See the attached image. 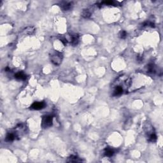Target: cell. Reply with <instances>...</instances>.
I'll use <instances>...</instances> for the list:
<instances>
[{
	"mask_svg": "<svg viewBox=\"0 0 163 163\" xmlns=\"http://www.w3.org/2000/svg\"><path fill=\"white\" fill-rule=\"evenodd\" d=\"M131 85V79L126 75H121L114 81L113 87H117L123 89L124 92L128 90Z\"/></svg>",
	"mask_w": 163,
	"mask_h": 163,
	"instance_id": "6da1fadb",
	"label": "cell"
},
{
	"mask_svg": "<svg viewBox=\"0 0 163 163\" xmlns=\"http://www.w3.org/2000/svg\"><path fill=\"white\" fill-rule=\"evenodd\" d=\"M52 63L55 65H59L63 60V54L58 51H53L50 56Z\"/></svg>",
	"mask_w": 163,
	"mask_h": 163,
	"instance_id": "7a4b0ae2",
	"label": "cell"
},
{
	"mask_svg": "<svg viewBox=\"0 0 163 163\" xmlns=\"http://www.w3.org/2000/svg\"><path fill=\"white\" fill-rule=\"evenodd\" d=\"M53 124V117L51 115H46L42 119V126L43 128L47 129L51 127Z\"/></svg>",
	"mask_w": 163,
	"mask_h": 163,
	"instance_id": "3957f363",
	"label": "cell"
},
{
	"mask_svg": "<svg viewBox=\"0 0 163 163\" xmlns=\"http://www.w3.org/2000/svg\"><path fill=\"white\" fill-rule=\"evenodd\" d=\"M46 106V104L45 102H35L31 104L30 108L32 110H40L44 108Z\"/></svg>",
	"mask_w": 163,
	"mask_h": 163,
	"instance_id": "277c9868",
	"label": "cell"
},
{
	"mask_svg": "<svg viewBox=\"0 0 163 163\" xmlns=\"http://www.w3.org/2000/svg\"><path fill=\"white\" fill-rule=\"evenodd\" d=\"M147 71L148 73L155 74L157 73V69L154 64H149L147 66Z\"/></svg>",
	"mask_w": 163,
	"mask_h": 163,
	"instance_id": "5b68a950",
	"label": "cell"
},
{
	"mask_svg": "<svg viewBox=\"0 0 163 163\" xmlns=\"http://www.w3.org/2000/svg\"><path fill=\"white\" fill-rule=\"evenodd\" d=\"M72 5L73 3H71V2H62L60 6L62 9L66 11L71 9L72 8Z\"/></svg>",
	"mask_w": 163,
	"mask_h": 163,
	"instance_id": "8992f818",
	"label": "cell"
},
{
	"mask_svg": "<svg viewBox=\"0 0 163 163\" xmlns=\"http://www.w3.org/2000/svg\"><path fill=\"white\" fill-rule=\"evenodd\" d=\"M70 41L73 45H76L78 43V36L76 35H70Z\"/></svg>",
	"mask_w": 163,
	"mask_h": 163,
	"instance_id": "52a82bcc",
	"label": "cell"
},
{
	"mask_svg": "<svg viewBox=\"0 0 163 163\" xmlns=\"http://www.w3.org/2000/svg\"><path fill=\"white\" fill-rule=\"evenodd\" d=\"M104 155L106 157H112L114 155V151L112 148H106L104 150Z\"/></svg>",
	"mask_w": 163,
	"mask_h": 163,
	"instance_id": "ba28073f",
	"label": "cell"
},
{
	"mask_svg": "<svg viewBox=\"0 0 163 163\" xmlns=\"http://www.w3.org/2000/svg\"><path fill=\"white\" fill-rule=\"evenodd\" d=\"M35 29L34 27L28 26L24 29V31H23V32H24V34L31 35H33V34L35 33Z\"/></svg>",
	"mask_w": 163,
	"mask_h": 163,
	"instance_id": "9c48e42d",
	"label": "cell"
},
{
	"mask_svg": "<svg viewBox=\"0 0 163 163\" xmlns=\"http://www.w3.org/2000/svg\"><path fill=\"white\" fill-rule=\"evenodd\" d=\"M67 161L69 162H79L82 161V160L76 155H71L68 158Z\"/></svg>",
	"mask_w": 163,
	"mask_h": 163,
	"instance_id": "30bf717a",
	"label": "cell"
},
{
	"mask_svg": "<svg viewBox=\"0 0 163 163\" xmlns=\"http://www.w3.org/2000/svg\"><path fill=\"white\" fill-rule=\"evenodd\" d=\"M15 78L18 79V80H25L27 78V76L25 73L20 71V72H18L15 74Z\"/></svg>",
	"mask_w": 163,
	"mask_h": 163,
	"instance_id": "8fae6325",
	"label": "cell"
},
{
	"mask_svg": "<svg viewBox=\"0 0 163 163\" xmlns=\"http://www.w3.org/2000/svg\"><path fill=\"white\" fill-rule=\"evenodd\" d=\"M91 9H85L84 10L82 13V17L85 18H89L91 17V13H92V12H91Z\"/></svg>",
	"mask_w": 163,
	"mask_h": 163,
	"instance_id": "7c38bea8",
	"label": "cell"
},
{
	"mask_svg": "<svg viewBox=\"0 0 163 163\" xmlns=\"http://www.w3.org/2000/svg\"><path fill=\"white\" fill-rule=\"evenodd\" d=\"M148 141H149V142H156L157 136H156V134H155V133H153V134H152L151 135H150V136L148 137Z\"/></svg>",
	"mask_w": 163,
	"mask_h": 163,
	"instance_id": "4fadbf2b",
	"label": "cell"
},
{
	"mask_svg": "<svg viewBox=\"0 0 163 163\" xmlns=\"http://www.w3.org/2000/svg\"><path fill=\"white\" fill-rule=\"evenodd\" d=\"M101 5H115V2L114 1H105V2H103Z\"/></svg>",
	"mask_w": 163,
	"mask_h": 163,
	"instance_id": "5bb4252c",
	"label": "cell"
},
{
	"mask_svg": "<svg viewBox=\"0 0 163 163\" xmlns=\"http://www.w3.org/2000/svg\"><path fill=\"white\" fill-rule=\"evenodd\" d=\"M119 36H120V38L125 39L127 36V33L125 31H121L119 33Z\"/></svg>",
	"mask_w": 163,
	"mask_h": 163,
	"instance_id": "9a60e30c",
	"label": "cell"
},
{
	"mask_svg": "<svg viewBox=\"0 0 163 163\" xmlns=\"http://www.w3.org/2000/svg\"><path fill=\"white\" fill-rule=\"evenodd\" d=\"M137 59L140 61L142 60V56H138L137 57Z\"/></svg>",
	"mask_w": 163,
	"mask_h": 163,
	"instance_id": "2e32d148",
	"label": "cell"
}]
</instances>
